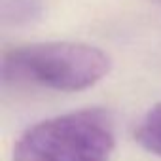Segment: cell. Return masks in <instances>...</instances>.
<instances>
[{
  "mask_svg": "<svg viewBox=\"0 0 161 161\" xmlns=\"http://www.w3.org/2000/svg\"><path fill=\"white\" fill-rule=\"evenodd\" d=\"M112 59L86 42H36L4 53L2 74L12 82L34 84L53 91H84L108 76Z\"/></svg>",
  "mask_w": 161,
  "mask_h": 161,
  "instance_id": "cell-1",
  "label": "cell"
},
{
  "mask_svg": "<svg viewBox=\"0 0 161 161\" xmlns=\"http://www.w3.org/2000/svg\"><path fill=\"white\" fill-rule=\"evenodd\" d=\"M114 146L110 112L84 108L25 129L14 146V161H108Z\"/></svg>",
  "mask_w": 161,
  "mask_h": 161,
  "instance_id": "cell-2",
  "label": "cell"
},
{
  "mask_svg": "<svg viewBox=\"0 0 161 161\" xmlns=\"http://www.w3.org/2000/svg\"><path fill=\"white\" fill-rule=\"evenodd\" d=\"M136 142L150 153L161 157V103L153 104L135 129Z\"/></svg>",
  "mask_w": 161,
  "mask_h": 161,
  "instance_id": "cell-3",
  "label": "cell"
},
{
  "mask_svg": "<svg viewBox=\"0 0 161 161\" xmlns=\"http://www.w3.org/2000/svg\"><path fill=\"white\" fill-rule=\"evenodd\" d=\"M42 14L40 0H6L4 2V15L6 19L14 21H32Z\"/></svg>",
  "mask_w": 161,
  "mask_h": 161,
  "instance_id": "cell-4",
  "label": "cell"
}]
</instances>
